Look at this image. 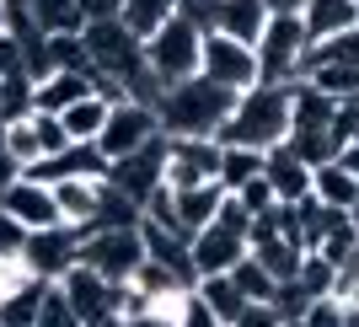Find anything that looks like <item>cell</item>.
I'll return each mask as SVG.
<instances>
[{
  "label": "cell",
  "instance_id": "6da1fadb",
  "mask_svg": "<svg viewBox=\"0 0 359 327\" xmlns=\"http://www.w3.org/2000/svg\"><path fill=\"white\" fill-rule=\"evenodd\" d=\"M236 102H241V91L220 86V81H210V75H194V81L161 91L156 113H161L166 140H220V129L231 124Z\"/></svg>",
  "mask_w": 359,
  "mask_h": 327
},
{
  "label": "cell",
  "instance_id": "7a4b0ae2",
  "mask_svg": "<svg viewBox=\"0 0 359 327\" xmlns=\"http://www.w3.org/2000/svg\"><path fill=\"white\" fill-rule=\"evenodd\" d=\"M290 102L295 86H252L236 102L231 124L220 129V145H252V150H273L290 140Z\"/></svg>",
  "mask_w": 359,
  "mask_h": 327
},
{
  "label": "cell",
  "instance_id": "3957f363",
  "mask_svg": "<svg viewBox=\"0 0 359 327\" xmlns=\"http://www.w3.org/2000/svg\"><path fill=\"white\" fill-rule=\"evenodd\" d=\"M145 65H150V75H156L161 91L204 75V27L188 22V16H172L156 38H145Z\"/></svg>",
  "mask_w": 359,
  "mask_h": 327
},
{
  "label": "cell",
  "instance_id": "277c9868",
  "mask_svg": "<svg viewBox=\"0 0 359 327\" xmlns=\"http://www.w3.org/2000/svg\"><path fill=\"white\" fill-rule=\"evenodd\" d=\"M145 231L140 225H113V231H81V263H91L102 279L135 284V274L145 268Z\"/></svg>",
  "mask_w": 359,
  "mask_h": 327
},
{
  "label": "cell",
  "instance_id": "5b68a950",
  "mask_svg": "<svg viewBox=\"0 0 359 327\" xmlns=\"http://www.w3.org/2000/svg\"><path fill=\"white\" fill-rule=\"evenodd\" d=\"M306 54H311L306 22H300V16H273L269 32H263V44H257L263 86H295V81H306Z\"/></svg>",
  "mask_w": 359,
  "mask_h": 327
},
{
  "label": "cell",
  "instance_id": "8992f818",
  "mask_svg": "<svg viewBox=\"0 0 359 327\" xmlns=\"http://www.w3.org/2000/svg\"><path fill=\"white\" fill-rule=\"evenodd\" d=\"M204 75L220 81L231 91H247L263 86V65H257V48L241 44V38H225V32H204Z\"/></svg>",
  "mask_w": 359,
  "mask_h": 327
},
{
  "label": "cell",
  "instance_id": "52a82bcc",
  "mask_svg": "<svg viewBox=\"0 0 359 327\" xmlns=\"http://www.w3.org/2000/svg\"><path fill=\"white\" fill-rule=\"evenodd\" d=\"M161 113L150 102H140V97H129V102H118L113 113H107V129H102V140L97 145L118 161V156H135V150H145V145H156L161 140Z\"/></svg>",
  "mask_w": 359,
  "mask_h": 327
},
{
  "label": "cell",
  "instance_id": "ba28073f",
  "mask_svg": "<svg viewBox=\"0 0 359 327\" xmlns=\"http://www.w3.org/2000/svg\"><path fill=\"white\" fill-rule=\"evenodd\" d=\"M107 182H113L118 194H129L140 209H145L150 199L166 188V134L156 140V145L135 150V156H118V161L107 166Z\"/></svg>",
  "mask_w": 359,
  "mask_h": 327
},
{
  "label": "cell",
  "instance_id": "9c48e42d",
  "mask_svg": "<svg viewBox=\"0 0 359 327\" xmlns=\"http://www.w3.org/2000/svg\"><path fill=\"white\" fill-rule=\"evenodd\" d=\"M220 182V140H166V188L188 194Z\"/></svg>",
  "mask_w": 359,
  "mask_h": 327
},
{
  "label": "cell",
  "instance_id": "30bf717a",
  "mask_svg": "<svg viewBox=\"0 0 359 327\" xmlns=\"http://www.w3.org/2000/svg\"><path fill=\"white\" fill-rule=\"evenodd\" d=\"M65 295H70V306H75V316L81 322H102V316H123L118 306H123V284H113V279H102L91 263H75L70 274H65Z\"/></svg>",
  "mask_w": 359,
  "mask_h": 327
},
{
  "label": "cell",
  "instance_id": "8fae6325",
  "mask_svg": "<svg viewBox=\"0 0 359 327\" xmlns=\"http://www.w3.org/2000/svg\"><path fill=\"white\" fill-rule=\"evenodd\" d=\"M22 263L38 274L43 284H60L75 263H81V231L75 225H54V231H32Z\"/></svg>",
  "mask_w": 359,
  "mask_h": 327
},
{
  "label": "cell",
  "instance_id": "7c38bea8",
  "mask_svg": "<svg viewBox=\"0 0 359 327\" xmlns=\"http://www.w3.org/2000/svg\"><path fill=\"white\" fill-rule=\"evenodd\" d=\"M0 209H6V215H16L27 231H54V225H65L54 188H48V182H38V178H16L11 188L0 194Z\"/></svg>",
  "mask_w": 359,
  "mask_h": 327
},
{
  "label": "cell",
  "instance_id": "4fadbf2b",
  "mask_svg": "<svg viewBox=\"0 0 359 327\" xmlns=\"http://www.w3.org/2000/svg\"><path fill=\"white\" fill-rule=\"evenodd\" d=\"M247 241H252V258H257L263 268H269V274H273L279 284H285V279H295V274H300V263H306V247H300V241H290L285 231L273 225V209L263 215V220H252V236H247Z\"/></svg>",
  "mask_w": 359,
  "mask_h": 327
},
{
  "label": "cell",
  "instance_id": "5bb4252c",
  "mask_svg": "<svg viewBox=\"0 0 359 327\" xmlns=\"http://www.w3.org/2000/svg\"><path fill=\"white\" fill-rule=\"evenodd\" d=\"M252 253V241L241 236V231H225L220 220L204 225L194 236V268H198V279H210V274H236V263Z\"/></svg>",
  "mask_w": 359,
  "mask_h": 327
},
{
  "label": "cell",
  "instance_id": "9a60e30c",
  "mask_svg": "<svg viewBox=\"0 0 359 327\" xmlns=\"http://www.w3.org/2000/svg\"><path fill=\"white\" fill-rule=\"evenodd\" d=\"M263 178L273 182L279 204H306V199L316 194V166H306L290 145H273V150H269V166H263Z\"/></svg>",
  "mask_w": 359,
  "mask_h": 327
},
{
  "label": "cell",
  "instance_id": "2e32d148",
  "mask_svg": "<svg viewBox=\"0 0 359 327\" xmlns=\"http://www.w3.org/2000/svg\"><path fill=\"white\" fill-rule=\"evenodd\" d=\"M102 182H107V178H60V182H48V188H54V199H60L65 225H75V231H91V225H97V209H102Z\"/></svg>",
  "mask_w": 359,
  "mask_h": 327
},
{
  "label": "cell",
  "instance_id": "e0dca14e",
  "mask_svg": "<svg viewBox=\"0 0 359 327\" xmlns=\"http://www.w3.org/2000/svg\"><path fill=\"white\" fill-rule=\"evenodd\" d=\"M97 97V75H81V70H48L43 81H32V102L38 113H65V107Z\"/></svg>",
  "mask_w": 359,
  "mask_h": 327
},
{
  "label": "cell",
  "instance_id": "ac0fdd59",
  "mask_svg": "<svg viewBox=\"0 0 359 327\" xmlns=\"http://www.w3.org/2000/svg\"><path fill=\"white\" fill-rule=\"evenodd\" d=\"M273 11L263 0H220V16H215L210 32H225V38H241V44H263V32H269Z\"/></svg>",
  "mask_w": 359,
  "mask_h": 327
},
{
  "label": "cell",
  "instance_id": "d6986e66",
  "mask_svg": "<svg viewBox=\"0 0 359 327\" xmlns=\"http://www.w3.org/2000/svg\"><path fill=\"white\" fill-rule=\"evenodd\" d=\"M300 22H306V38L316 48V44H327V38H338V32L359 27V0H306Z\"/></svg>",
  "mask_w": 359,
  "mask_h": 327
},
{
  "label": "cell",
  "instance_id": "ffe728a7",
  "mask_svg": "<svg viewBox=\"0 0 359 327\" xmlns=\"http://www.w3.org/2000/svg\"><path fill=\"white\" fill-rule=\"evenodd\" d=\"M172 204H177L182 231H188V236H198L204 225H215V215H220V204H225V188H220V182H204V188L172 194Z\"/></svg>",
  "mask_w": 359,
  "mask_h": 327
},
{
  "label": "cell",
  "instance_id": "44dd1931",
  "mask_svg": "<svg viewBox=\"0 0 359 327\" xmlns=\"http://www.w3.org/2000/svg\"><path fill=\"white\" fill-rule=\"evenodd\" d=\"M263 166H269V150L220 145V188H225V194H241L252 178H263Z\"/></svg>",
  "mask_w": 359,
  "mask_h": 327
},
{
  "label": "cell",
  "instance_id": "7402d4cb",
  "mask_svg": "<svg viewBox=\"0 0 359 327\" xmlns=\"http://www.w3.org/2000/svg\"><path fill=\"white\" fill-rule=\"evenodd\" d=\"M172 16H182V0H123L118 6V22L135 38H156Z\"/></svg>",
  "mask_w": 359,
  "mask_h": 327
},
{
  "label": "cell",
  "instance_id": "603a6c76",
  "mask_svg": "<svg viewBox=\"0 0 359 327\" xmlns=\"http://www.w3.org/2000/svg\"><path fill=\"white\" fill-rule=\"evenodd\" d=\"M194 290H198V295H204V306H210V312L220 316L225 327H236V322H241V312L252 306V300L241 295V284L231 279V274H210V279H198Z\"/></svg>",
  "mask_w": 359,
  "mask_h": 327
},
{
  "label": "cell",
  "instance_id": "cb8c5ba5",
  "mask_svg": "<svg viewBox=\"0 0 359 327\" xmlns=\"http://www.w3.org/2000/svg\"><path fill=\"white\" fill-rule=\"evenodd\" d=\"M16 6H22V11L48 32V38H54V32H81V27H86L81 0H16Z\"/></svg>",
  "mask_w": 359,
  "mask_h": 327
},
{
  "label": "cell",
  "instance_id": "d4e9b609",
  "mask_svg": "<svg viewBox=\"0 0 359 327\" xmlns=\"http://www.w3.org/2000/svg\"><path fill=\"white\" fill-rule=\"evenodd\" d=\"M316 199L327 209H354L359 204V172H348L344 161L316 166Z\"/></svg>",
  "mask_w": 359,
  "mask_h": 327
},
{
  "label": "cell",
  "instance_id": "484cf974",
  "mask_svg": "<svg viewBox=\"0 0 359 327\" xmlns=\"http://www.w3.org/2000/svg\"><path fill=\"white\" fill-rule=\"evenodd\" d=\"M107 113H113V107H107L102 97H86V102L65 107L60 119H65V129H70L75 145H97V140H102V129H107Z\"/></svg>",
  "mask_w": 359,
  "mask_h": 327
},
{
  "label": "cell",
  "instance_id": "4316f807",
  "mask_svg": "<svg viewBox=\"0 0 359 327\" xmlns=\"http://www.w3.org/2000/svg\"><path fill=\"white\" fill-rule=\"evenodd\" d=\"M306 81L316 91H327L332 102H359V65H311Z\"/></svg>",
  "mask_w": 359,
  "mask_h": 327
},
{
  "label": "cell",
  "instance_id": "83f0119b",
  "mask_svg": "<svg viewBox=\"0 0 359 327\" xmlns=\"http://www.w3.org/2000/svg\"><path fill=\"white\" fill-rule=\"evenodd\" d=\"M0 140H6V150H11V161L22 166V172L43 161V140H38L32 113H27V119H16V124H0Z\"/></svg>",
  "mask_w": 359,
  "mask_h": 327
},
{
  "label": "cell",
  "instance_id": "f1b7e54d",
  "mask_svg": "<svg viewBox=\"0 0 359 327\" xmlns=\"http://www.w3.org/2000/svg\"><path fill=\"white\" fill-rule=\"evenodd\" d=\"M43 279H32L27 290H16L6 306H0V327H38V312H43Z\"/></svg>",
  "mask_w": 359,
  "mask_h": 327
},
{
  "label": "cell",
  "instance_id": "f546056e",
  "mask_svg": "<svg viewBox=\"0 0 359 327\" xmlns=\"http://www.w3.org/2000/svg\"><path fill=\"white\" fill-rule=\"evenodd\" d=\"M231 279L241 284V295H247V300H273V295H279V279H273V274H269L263 263H257L252 253H247V258L236 263V274H231Z\"/></svg>",
  "mask_w": 359,
  "mask_h": 327
},
{
  "label": "cell",
  "instance_id": "4dcf8cb0",
  "mask_svg": "<svg viewBox=\"0 0 359 327\" xmlns=\"http://www.w3.org/2000/svg\"><path fill=\"white\" fill-rule=\"evenodd\" d=\"M311 65H359V27L338 32V38H327V44H316L311 54H306V70H311Z\"/></svg>",
  "mask_w": 359,
  "mask_h": 327
},
{
  "label": "cell",
  "instance_id": "1f68e13d",
  "mask_svg": "<svg viewBox=\"0 0 359 327\" xmlns=\"http://www.w3.org/2000/svg\"><path fill=\"white\" fill-rule=\"evenodd\" d=\"M38 327H86L75 316L70 295H65V284H48L43 290V312H38Z\"/></svg>",
  "mask_w": 359,
  "mask_h": 327
},
{
  "label": "cell",
  "instance_id": "d6a6232c",
  "mask_svg": "<svg viewBox=\"0 0 359 327\" xmlns=\"http://www.w3.org/2000/svg\"><path fill=\"white\" fill-rule=\"evenodd\" d=\"M236 199H241L247 209H252V220H263L269 209H279V194H273V182H269V178H252V182H247V188H241Z\"/></svg>",
  "mask_w": 359,
  "mask_h": 327
},
{
  "label": "cell",
  "instance_id": "836d02e7",
  "mask_svg": "<svg viewBox=\"0 0 359 327\" xmlns=\"http://www.w3.org/2000/svg\"><path fill=\"white\" fill-rule=\"evenodd\" d=\"M32 279H38V274H32V268L22 263V258H0V306H6V300H11L16 290H27Z\"/></svg>",
  "mask_w": 359,
  "mask_h": 327
},
{
  "label": "cell",
  "instance_id": "e575fe53",
  "mask_svg": "<svg viewBox=\"0 0 359 327\" xmlns=\"http://www.w3.org/2000/svg\"><path fill=\"white\" fill-rule=\"evenodd\" d=\"M27 236H32L27 225L0 209V258H22V253H27Z\"/></svg>",
  "mask_w": 359,
  "mask_h": 327
},
{
  "label": "cell",
  "instance_id": "d590c367",
  "mask_svg": "<svg viewBox=\"0 0 359 327\" xmlns=\"http://www.w3.org/2000/svg\"><path fill=\"white\" fill-rule=\"evenodd\" d=\"M215 220H220L225 231H241V236H252V209L241 204L236 194H225V204H220V215H215Z\"/></svg>",
  "mask_w": 359,
  "mask_h": 327
},
{
  "label": "cell",
  "instance_id": "8d00e7d4",
  "mask_svg": "<svg viewBox=\"0 0 359 327\" xmlns=\"http://www.w3.org/2000/svg\"><path fill=\"white\" fill-rule=\"evenodd\" d=\"M16 75H27V60H22V44H16L11 32H0V81H16Z\"/></svg>",
  "mask_w": 359,
  "mask_h": 327
},
{
  "label": "cell",
  "instance_id": "74e56055",
  "mask_svg": "<svg viewBox=\"0 0 359 327\" xmlns=\"http://www.w3.org/2000/svg\"><path fill=\"white\" fill-rule=\"evenodd\" d=\"M236 327H285V316H279V306H273V300H252V306L241 312Z\"/></svg>",
  "mask_w": 359,
  "mask_h": 327
},
{
  "label": "cell",
  "instance_id": "f35d334b",
  "mask_svg": "<svg viewBox=\"0 0 359 327\" xmlns=\"http://www.w3.org/2000/svg\"><path fill=\"white\" fill-rule=\"evenodd\" d=\"M177 327H225V322L210 312V306H204V295L194 290V300H188V312H182V322H177Z\"/></svg>",
  "mask_w": 359,
  "mask_h": 327
},
{
  "label": "cell",
  "instance_id": "ab89813d",
  "mask_svg": "<svg viewBox=\"0 0 359 327\" xmlns=\"http://www.w3.org/2000/svg\"><path fill=\"white\" fill-rule=\"evenodd\" d=\"M123 0H81V11H86V22H102V16H118Z\"/></svg>",
  "mask_w": 359,
  "mask_h": 327
},
{
  "label": "cell",
  "instance_id": "60d3db41",
  "mask_svg": "<svg viewBox=\"0 0 359 327\" xmlns=\"http://www.w3.org/2000/svg\"><path fill=\"white\" fill-rule=\"evenodd\" d=\"M16 178H22V166L11 161V150H6V140H0V194H6V188H11Z\"/></svg>",
  "mask_w": 359,
  "mask_h": 327
},
{
  "label": "cell",
  "instance_id": "b9f144b4",
  "mask_svg": "<svg viewBox=\"0 0 359 327\" xmlns=\"http://www.w3.org/2000/svg\"><path fill=\"white\" fill-rule=\"evenodd\" d=\"M263 6H269L273 16H300L306 11V0H263Z\"/></svg>",
  "mask_w": 359,
  "mask_h": 327
},
{
  "label": "cell",
  "instance_id": "7bdbcfd3",
  "mask_svg": "<svg viewBox=\"0 0 359 327\" xmlns=\"http://www.w3.org/2000/svg\"><path fill=\"white\" fill-rule=\"evenodd\" d=\"M123 322H129V327H172V322H161V316H156V312H140V316H123Z\"/></svg>",
  "mask_w": 359,
  "mask_h": 327
},
{
  "label": "cell",
  "instance_id": "ee69618b",
  "mask_svg": "<svg viewBox=\"0 0 359 327\" xmlns=\"http://www.w3.org/2000/svg\"><path fill=\"white\" fill-rule=\"evenodd\" d=\"M91 327H129L123 316H102V322H91Z\"/></svg>",
  "mask_w": 359,
  "mask_h": 327
},
{
  "label": "cell",
  "instance_id": "f6af8a7d",
  "mask_svg": "<svg viewBox=\"0 0 359 327\" xmlns=\"http://www.w3.org/2000/svg\"><path fill=\"white\" fill-rule=\"evenodd\" d=\"M0 32H6V0H0Z\"/></svg>",
  "mask_w": 359,
  "mask_h": 327
},
{
  "label": "cell",
  "instance_id": "bcb514c9",
  "mask_svg": "<svg viewBox=\"0 0 359 327\" xmlns=\"http://www.w3.org/2000/svg\"><path fill=\"white\" fill-rule=\"evenodd\" d=\"M285 327H306V322H285Z\"/></svg>",
  "mask_w": 359,
  "mask_h": 327
}]
</instances>
